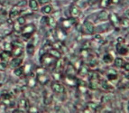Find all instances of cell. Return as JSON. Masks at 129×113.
Instances as JSON below:
<instances>
[{
	"label": "cell",
	"instance_id": "obj_16",
	"mask_svg": "<svg viewBox=\"0 0 129 113\" xmlns=\"http://www.w3.org/2000/svg\"><path fill=\"white\" fill-rule=\"evenodd\" d=\"M47 52L56 59H60V58L62 57V52H60V50H58V49H56V48H53V47L51 48Z\"/></svg>",
	"mask_w": 129,
	"mask_h": 113
},
{
	"label": "cell",
	"instance_id": "obj_49",
	"mask_svg": "<svg viewBox=\"0 0 129 113\" xmlns=\"http://www.w3.org/2000/svg\"><path fill=\"white\" fill-rule=\"evenodd\" d=\"M14 112H24V109H15Z\"/></svg>",
	"mask_w": 129,
	"mask_h": 113
},
{
	"label": "cell",
	"instance_id": "obj_45",
	"mask_svg": "<svg viewBox=\"0 0 129 113\" xmlns=\"http://www.w3.org/2000/svg\"><path fill=\"white\" fill-rule=\"evenodd\" d=\"M83 1L88 5H93L96 2V0H83Z\"/></svg>",
	"mask_w": 129,
	"mask_h": 113
},
{
	"label": "cell",
	"instance_id": "obj_50",
	"mask_svg": "<svg viewBox=\"0 0 129 113\" xmlns=\"http://www.w3.org/2000/svg\"><path fill=\"white\" fill-rule=\"evenodd\" d=\"M125 79H126V80H129V71L126 72V73H125Z\"/></svg>",
	"mask_w": 129,
	"mask_h": 113
},
{
	"label": "cell",
	"instance_id": "obj_18",
	"mask_svg": "<svg viewBox=\"0 0 129 113\" xmlns=\"http://www.w3.org/2000/svg\"><path fill=\"white\" fill-rule=\"evenodd\" d=\"M65 82L70 86H77V77L66 75L65 77Z\"/></svg>",
	"mask_w": 129,
	"mask_h": 113
},
{
	"label": "cell",
	"instance_id": "obj_1",
	"mask_svg": "<svg viewBox=\"0 0 129 113\" xmlns=\"http://www.w3.org/2000/svg\"><path fill=\"white\" fill-rule=\"evenodd\" d=\"M56 60L57 59L54 58L51 54H49L48 52H44L43 54H41L40 57V62H41L42 65L44 69H52L53 71L54 65H55Z\"/></svg>",
	"mask_w": 129,
	"mask_h": 113
},
{
	"label": "cell",
	"instance_id": "obj_38",
	"mask_svg": "<svg viewBox=\"0 0 129 113\" xmlns=\"http://www.w3.org/2000/svg\"><path fill=\"white\" fill-rule=\"evenodd\" d=\"M48 22H49V16H47V15H45V16H43V17L41 18V24H44V25H48Z\"/></svg>",
	"mask_w": 129,
	"mask_h": 113
},
{
	"label": "cell",
	"instance_id": "obj_31",
	"mask_svg": "<svg viewBox=\"0 0 129 113\" xmlns=\"http://www.w3.org/2000/svg\"><path fill=\"white\" fill-rule=\"evenodd\" d=\"M120 26H123L125 28H129V19L126 17L120 18Z\"/></svg>",
	"mask_w": 129,
	"mask_h": 113
},
{
	"label": "cell",
	"instance_id": "obj_11",
	"mask_svg": "<svg viewBox=\"0 0 129 113\" xmlns=\"http://www.w3.org/2000/svg\"><path fill=\"white\" fill-rule=\"evenodd\" d=\"M36 79H37V82H39L40 84L42 85H45L49 82V77L46 75L45 73H41V74H37L36 76Z\"/></svg>",
	"mask_w": 129,
	"mask_h": 113
},
{
	"label": "cell",
	"instance_id": "obj_22",
	"mask_svg": "<svg viewBox=\"0 0 129 113\" xmlns=\"http://www.w3.org/2000/svg\"><path fill=\"white\" fill-rule=\"evenodd\" d=\"M100 88L104 91H112L113 87L107 81V80H100Z\"/></svg>",
	"mask_w": 129,
	"mask_h": 113
},
{
	"label": "cell",
	"instance_id": "obj_37",
	"mask_svg": "<svg viewBox=\"0 0 129 113\" xmlns=\"http://www.w3.org/2000/svg\"><path fill=\"white\" fill-rule=\"evenodd\" d=\"M97 65H98V61H97V59L95 58V57L91 58V60L89 62H88V67H91V68L96 67Z\"/></svg>",
	"mask_w": 129,
	"mask_h": 113
},
{
	"label": "cell",
	"instance_id": "obj_23",
	"mask_svg": "<svg viewBox=\"0 0 129 113\" xmlns=\"http://www.w3.org/2000/svg\"><path fill=\"white\" fill-rule=\"evenodd\" d=\"M102 61H103V63H106V64H110V63H113L114 58H113L112 54H110V53H106V54H104L103 57H102Z\"/></svg>",
	"mask_w": 129,
	"mask_h": 113
},
{
	"label": "cell",
	"instance_id": "obj_5",
	"mask_svg": "<svg viewBox=\"0 0 129 113\" xmlns=\"http://www.w3.org/2000/svg\"><path fill=\"white\" fill-rule=\"evenodd\" d=\"M51 88H52V91L55 92L56 94H64L66 92L65 87L59 81H53L51 85Z\"/></svg>",
	"mask_w": 129,
	"mask_h": 113
},
{
	"label": "cell",
	"instance_id": "obj_41",
	"mask_svg": "<svg viewBox=\"0 0 129 113\" xmlns=\"http://www.w3.org/2000/svg\"><path fill=\"white\" fill-rule=\"evenodd\" d=\"M12 47H13V44L12 43H9V44H5V49H6V51H10L12 50Z\"/></svg>",
	"mask_w": 129,
	"mask_h": 113
},
{
	"label": "cell",
	"instance_id": "obj_46",
	"mask_svg": "<svg viewBox=\"0 0 129 113\" xmlns=\"http://www.w3.org/2000/svg\"><path fill=\"white\" fill-rule=\"evenodd\" d=\"M116 41H117V43H120V44H125V40L124 39V38H122V37H118Z\"/></svg>",
	"mask_w": 129,
	"mask_h": 113
},
{
	"label": "cell",
	"instance_id": "obj_48",
	"mask_svg": "<svg viewBox=\"0 0 129 113\" xmlns=\"http://www.w3.org/2000/svg\"><path fill=\"white\" fill-rule=\"evenodd\" d=\"M121 0H111V3L112 4H115V5H117L120 3Z\"/></svg>",
	"mask_w": 129,
	"mask_h": 113
},
{
	"label": "cell",
	"instance_id": "obj_34",
	"mask_svg": "<svg viewBox=\"0 0 129 113\" xmlns=\"http://www.w3.org/2000/svg\"><path fill=\"white\" fill-rule=\"evenodd\" d=\"M18 106H19V108L27 109V108H29V107H28V100H26V99H21V100H19Z\"/></svg>",
	"mask_w": 129,
	"mask_h": 113
},
{
	"label": "cell",
	"instance_id": "obj_24",
	"mask_svg": "<svg viewBox=\"0 0 129 113\" xmlns=\"http://www.w3.org/2000/svg\"><path fill=\"white\" fill-rule=\"evenodd\" d=\"M20 14L19 9H18V7H14L12 8V10L10 11V14H9V17L11 19H15L16 16Z\"/></svg>",
	"mask_w": 129,
	"mask_h": 113
},
{
	"label": "cell",
	"instance_id": "obj_10",
	"mask_svg": "<svg viewBox=\"0 0 129 113\" xmlns=\"http://www.w3.org/2000/svg\"><path fill=\"white\" fill-rule=\"evenodd\" d=\"M88 87L91 90H99L100 88V80L99 79H89L88 81Z\"/></svg>",
	"mask_w": 129,
	"mask_h": 113
},
{
	"label": "cell",
	"instance_id": "obj_25",
	"mask_svg": "<svg viewBox=\"0 0 129 113\" xmlns=\"http://www.w3.org/2000/svg\"><path fill=\"white\" fill-rule=\"evenodd\" d=\"M52 10H53V8H52V6L49 5V4L45 5V6H43V7H42V13L45 14V15H49V14H51L52 12Z\"/></svg>",
	"mask_w": 129,
	"mask_h": 113
},
{
	"label": "cell",
	"instance_id": "obj_14",
	"mask_svg": "<svg viewBox=\"0 0 129 113\" xmlns=\"http://www.w3.org/2000/svg\"><path fill=\"white\" fill-rule=\"evenodd\" d=\"M56 34H57L56 36H57V38L59 39V41L62 42L63 40L67 37L66 30H64V29L61 28V27H59V28L56 29Z\"/></svg>",
	"mask_w": 129,
	"mask_h": 113
},
{
	"label": "cell",
	"instance_id": "obj_40",
	"mask_svg": "<svg viewBox=\"0 0 129 113\" xmlns=\"http://www.w3.org/2000/svg\"><path fill=\"white\" fill-rule=\"evenodd\" d=\"M1 98L3 99V100H11V98H12V96H11L10 93H8V92H7V93H3L2 95L0 96Z\"/></svg>",
	"mask_w": 129,
	"mask_h": 113
},
{
	"label": "cell",
	"instance_id": "obj_7",
	"mask_svg": "<svg viewBox=\"0 0 129 113\" xmlns=\"http://www.w3.org/2000/svg\"><path fill=\"white\" fill-rule=\"evenodd\" d=\"M69 11H70V15H71V17H74V18H78L79 16L80 15V7H78L77 5L75 4H72L70 7V9H69Z\"/></svg>",
	"mask_w": 129,
	"mask_h": 113
},
{
	"label": "cell",
	"instance_id": "obj_29",
	"mask_svg": "<svg viewBox=\"0 0 129 113\" xmlns=\"http://www.w3.org/2000/svg\"><path fill=\"white\" fill-rule=\"evenodd\" d=\"M26 52L29 55H34L35 52V47L33 44H28L26 45Z\"/></svg>",
	"mask_w": 129,
	"mask_h": 113
},
{
	"label": "cell",
	"instance_id": "obj_33",
	"mask_svg": "<svg viewBox=\"0 0 129 113\" xmlns=\"http://www.w3.org/2000/svg\"><path fill=\"white\" fill-rule=\"evenodd\" d=\"M48 26H50L52 29H55L56 27H57V21L54 19V17H49Z\"/></svg>",
	"mask_w": 129,
	"mask_h": 113
},
{
	"label": "cell",
	"instance_id": "obj_44",
	"mask_svg": "<svg viewBox=\"0 0 129 113\" xmlns=\"http://www.w3.org/2000/svg\"><path fill=\"white\" fill-rule=\"evenodd\" d=\"M6 68H7V64H6V63H5V62L0 63V70H1V71H4Z\"/></svg>",
	"mask_w": 129,
	"mask_h": 113
},
{
	"label": "cell",
	"instance_id": "obj_26",
	"mask_svg": "<svg viewBox=\"0 0 129 113\" xmlns=\"http://www.w3.org/2000/svg\"><path fill=\"white\" fill-rule=\"evenodd\" d=\"M99 107V104H97V103H95L93 101H89L87 103V108H88L91 111H98V108Z\"/></svg>",
	"mask_w": 129,
	"mask_h": 113
},
{
	"label": "cell",
	"instance_id": "obj_19",
	"mask_svg": "<svg viewBox=\"0 0 129 113\" xmlns=\"http://www.w3.org/2000/svg\"><path fill=\"white\" fill-rule=\"evenodd\" d=\"M10 57H12V53H11L10 51H4V52L0 53V60H1V62L7 63V62H8Z\"/></svg>",
	"mask_w": 129,
	"mask_h": 113
},
{
	"label": "cell",
	"instance_id": "obj_42",
	"mask_svg": "<svg viewBox=\"0 0 129 113\" xmlns=\"http://www.w3.org/2000/svg\"><path fill=\"white\" fill-rule=\"evenodd\" d=\"M52 2V0H38V3L41 5H47Z\"/></svg>",
	"mask_w": 129,
	"mask_h": 113
},
{
	"label": "cell",
	"instance_id": "obj_15",
	"mask_svg": "<svg viewBox=\"0 0 129 113\" xmlns=\"http://www.w3.org/2000/svg\"><path fill=\"white\" fill-rule=\"evenodd\" d=\"M97 18H98V21H102V22L108 21L109 19V14L107 11H105V10H102V11L98 13Z\"/></svg>",
	"mask_w": 129,
	"mask_h": 113
},
{
	"label": "cell",
	"instance_id": "obj_17",
	"mask_svg": "<svg viewBox=\"0 0 129 113\" xmlns=\"http://www.w3.org/2000/svg\"><path fill=\"white\" fill-rule=\"evenodd\" d=\"M35 32V26L33 24H27L22 28V34H30V35H33V34Z\"/></svg>",
	"mask_w": 129,
	"mask_h": 113
},
{
	"label": "cell",
	"instance_id": "obj_28",
	"mask_svg": "<svg viewBox=\"0 0 129 113\" xmlns=\"http://www.w3.org/2000/svg\"><path fill=\"white\" fill-rule=\"evenodd\" d=\"M107 78L109 81H113V80H117L118 76H117V73L116 72H109L107 74Z\"/></svg>",
	"mask_w": 129,
	"mask_h": 113
},
{
	"label": "cell",
	"instance_id": "obj_27",
	"mask_svg": "<svg viewBox=\"0 0 129 113\" xmlns=\"http://www.w3.org/2000/svg\"><path fill=\"white\" fill-rule=\"evenodd\" d=\"M28 4H29V7H30L32 10H34V11H35V10L38 9L39 3L37 2V0H29Z\"/></svg>",
	"mask_w": 129,
	"mask_h": 113
},
{
	"label": "cell",
	"instance_id": "obj_35",
	"mask_svg": "<svg viewBox=\"0 0 129 113\" xmlns=\"http://www.w3.org/2000/svg\"><path fill=\"white\" fill-rule=\"evenodd\" d=\"M37 83V79L35 77H30L28 80V86L31 88H34Z\"/></svg>",
	"mask_w": 129,
	"mask_h": 113
},
{
	"label": "cell",
	"instance_id": "obj_12",
	"mask_svg": "<svg viewBox=\"0 0 129 113\" xmlns=\"http://www.w3.org/2000/svg\"><path fill=\"white\" fill-rule=\"evenodd\" d=\"M88 72H89V67L86 64H81L80 66V68L78 69V74L80 75L81 77L88 76Z\"/></svg>",
	"mask_w": 129,
	"mask_h": 113
},
{
	"label": "cell",
	"instance_id": "obj_20",
	"mask_svg": "<svg viewBox=\"0 0 129 113\" xmlns=\"http://www.w3.org/2000/svg\"><path fill=\"white\" fill-rule=\"evenodd\" d=\"M23 63V58L22 57H15V58L11 61L10 63V65L11 67H13V68H16L18 67V66H20Z\"/></svg>",
	"mask_w": 129,
	"mask_h": 113
},
{
	"label": "cell",
	"instance_id": "obj_36",
	"mask_svg": "<svg viewBox=\"0 0 129 113\" xmlns=\"http://www.w3.org/2000/svg\"><path fill=\"white\" fill-rule=\"evenodd\" d=\"M44 100H43V101H44V103H45L46 105H49L52 103V96L50 95L49 93H45V96H44Z\"/></svg>",
	"mask_w": 129,
	"mask_h": 113
},
{
	"label": "cell",
	"instance_id": "obj_13",
	"mask_svg": "<svg viewBox=\"0 0 129 113\" xmlns=\"http://www.w3.org/2000/svg\"><path fill=\"white\" fill-rule=\"evenodd\" d=\"M109 21L115 27H119L120 26V18L116 15V14H110L109 15Z\"/></svg>",
	"mask_w": 129,
	"mask_h": 113
},
{
	"label": "cell",
	"instance_id": "obj_43",
	"mask_svg": "<svg viewBox=\"0 0 129 113\" xmlns=\"http://www.w3.org/2000/svg\"><path fill=\"white\" fill-rule=\"evenodd\" d=\"M26 4H27V1H26V0H23V1H21V2H19L16 5V7H24V6H26Z\"/></svg>",
	"mask_w": 129,
	"mask_h": 113
},
{
	"label": "cell",
	"instance_id": "obj_9",
	"mask_svg": "<svg viewBox=\"0 0 129 113\" xmlns=\"http://www.w3.org/2000/svg\"><path fill=\"white\" fill-rule=\"evenodd\" d=\"M65 72H66V75H70V76H76V74H78V70L73 63H69L67 65Z\"/></svg>",
	"mask_w": 129,
	"mask_h": 113
},
{
	"label": "cell",
	"instance_id": "obj_21",
	"mask_svg": "<svg viewBox=\"0 0 129 113\" xmlns=\"http://www.w3.org/2000/svg\"><path fill=\"white\" fill-rule=\"evenodd\" d=\"M114 65L115 67L118 68V69H122L125 65V62L124 61V59L123 58H120V57H117V58L114 59Z\"/></svg>",
	"mask_w": 129,
	"mask_h": 113
},
{
	"label": "cell",
	"instance_id": "obj_3",
	"mask_svg": "<svg viewBox=\"0 0 129 113\" xmlns=\"http://www.w3.org/2000/svg\"><path fill=\"white\" fill-rule=\"evenodd\" d=\"M95 33V25L89 20H85L82 24V34L85 35H93Z\"/></svg>",
	"mask_w": 129,
	"mask_h": 113
},
{
	"label": "cell",
	"instance_id": "obj_47",
	"mask_svg": "<svg viewBox=\"0 0 129 113\" xmlns=\"http://www.w3.org/2000/svg\"><path fill=\"white\" fill-rule=\"evenodd\" d=\"M123 69L125 70V71H126V72H128L129 71V63H125V65H124Z\"/></svg>",
	"mask_w": 129,
	"mask_h": 113
},
{
	"label": "cell",
	"instance_id": "obj_39",
	"mask_svg": "<svg viewBox=\"0 0 129 113\" xmlns=\"http://www.w3.org/2000/svg\"><path fill=\"white\" fill-rule=\"evenodd\" d=\"M17 24H20V25H24V24H25V17L24 16H19V17L17 18Z\"/></svg>",
	"mask_w": 129,
	"mask_h": 113
},
{
	"label": "cell",
	"instance_id": "obj_30",
	"mask_svg": "<svg viewBox=\"0 0 129 113\" xmlns=\"http://www.w3.org/2000/svg\"><path fill=\"white\" fill-rule=\"evenodd\" d=\"M24 72V68L21 67V66H18V67L15 68V71H14V73L18 77H21Z\"/></svg>",
	"mask_w": 129,
	"mask_h": 113
},
{
	"label": "cell",
	"instance_id": "obj_8",
	"mask_svg": "<svg viewBox=\"0 0 129 113\" xmlns=\"http://www.w3.org/2000/svg\"><path fill=\"white\" fill-rule=\"evenodd\" d=\"M116 50L117 53L120 55H126L128 53V48L125 45V44H120V43H116Z\"/></svg>",
	"mask_w": 129,
	"mask_h": 113
},
{
	"label": "cell",
	"instance_id": "obj_51",
	"mask_svg": "<svg viewBox=\"0 0 129 113\" xmlns=\"http://www.w3.org/2000/svg\"><path fill=\"white\" fill-rule=\"evenodd\" d=\"M127 111L129 112V101L127 102Z\"/></svg>",
	"mask_w": 129,
	"mask_h": 113
},
{
	"label": "cell",
	"instance_id": "obj_4",
	"mask_svg": "<svg viewBox=\"0 0 129 113\" xmlns=\"http://www.w3.org/2000/svg\"><path fill=\"white\" fill-rule=\"evenodd\" d=\"M76 24H77V18L71 16L68 19H63L61 21V28H63L64 30H68V29H71L72 26H75Z\"/></svg>",
	"mask_w": 129,
	"mask_h": 113
},
{
	"label": "cell",
	"instance_id": "obj_32",
	"mask_svg": "<svg viewBox=\"0 0 129 113\" xmlns=\"http://www.w3.org/2000/svg\"><path fill=\"white\" fill-rule=\"evenodd\" d=\"M111 0H100V7L102 8H108V7H110V5H111Z\"/></svg>",
	"mask_w": 129,
	"mask_h": 113
},
{
	"label": "cell",
	"instance_id": "obj_52",
	"mask_svg": "<svg viewBox=\"0 0 129 113\" xmlns=\"http://www.w3.org/2000/svg\"><path fill=\"white\" fill-rule=\"evenodd\" d=\"M128 52H129V48H128Z\"/></svg>",
	"mask_w": 129,
	"mask_h": 113
},
{
	"label": "cell",
	"instance_id": "obj_2",
	"mask_svg": "<svg viewBox=\"0 0 129 113\" xmlns=\"http://www.w3.org/2000/svg\"><path fill=\"white\" fill-rule=\"evenodd\" d=\"M13 44V47H12V50H11V53H12V56L14 57H19L23 54L24 52V44L23 43L19 41H15Z\"/></svg>",
	"mask_w": 129,
	"mask_h": 113
},
{
	"label": "cell",
	"instance_id": "obj_6",
	"mask_svg": "<svg viewBox=\"0 0 129 113\" xmlns=\"http://www.w3.org/2000/svg\"><path fill=\"white\" fill-rule=\"evenodd\" d=\"M66 66V63H65V60L62 59V57L60 59H57L55 63V65H54L53 71L55 72H61V71H63V69Z\"/></svg>",
	"mask_w": 129,
	"mask_h": 113
}]
</instances>
